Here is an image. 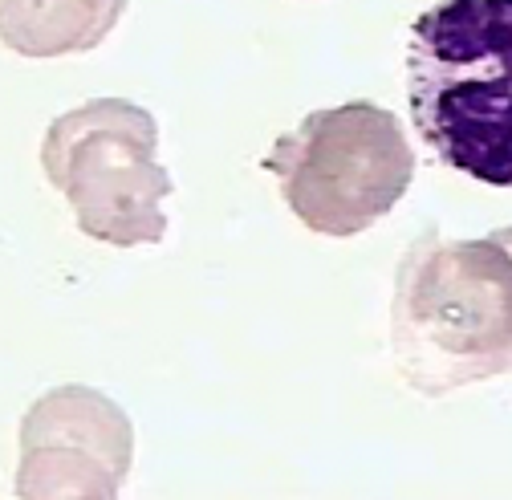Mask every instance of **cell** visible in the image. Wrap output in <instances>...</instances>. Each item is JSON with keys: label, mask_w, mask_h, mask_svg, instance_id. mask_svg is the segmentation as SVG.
<instances>
[{"label": "cell", "mask_w": 512, "mask_h": 500, "mask_svg": "<svg viewBox=\"0 0 512 500\" xmlns=\"http://www.w3.org/2000/svg\"><path fill=\"white\" fill-rule=\"evenodd\" d=\"M407 98L423 143L512 187V0H439L411 29Z\"/></svg>", "instance_id": "6da1fadb"}, {"label": "cell", "mask_w": 512, "mask_h": 500, "mask_svg": "<svg viewBox=\"0 0 512 500\" xmlns=\"http://www.w3.org/2000/svg\"><path fill=\"white\" fill-rule=\"evenodd\" d=\"M102 21L94 0H0V41L29 57L82 49Z\"/></svg>", "instance_id": "7a4b0ae2"}]
</instances>
